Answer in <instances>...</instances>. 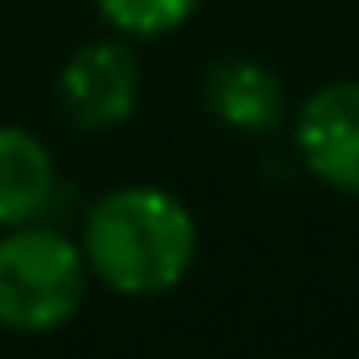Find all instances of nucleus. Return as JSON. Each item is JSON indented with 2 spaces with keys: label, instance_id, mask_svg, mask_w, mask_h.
I'll list each match as a JSON object with an SVG mask.
<instances>
[{
  "label": "nucleus",
  "instance_id": "f257e3e1",
  "mask_svg": "<svg viewBox=\"0 0 359 359\" xmlns=\"http://www.w3.org/2000/svg\"><path fill=\"white\" fill-rule=\"evenodd\" d=\"M78 245L87 255L91 282L123 300H159L191 278L201 223L168 187L123 182L87 205Z\"/></svg>",
  "mask_w": 359,
  "mask_h": 359
},
{
  "label": "nucleus",
  "instance_id": "f03ea898",
  "mask_svg": "<svg viewBox=\"0 0 359 359\" xmlns=\"http://www.w3.org/2000/svg\"><path fill=\"white\" fill-rule=\"evenodd\" d=\"M91 269L78 237L60 223H23L0 237V332L55 337L78 318Z\"/></svg>",
  "mask_w": 359,
  "mask_h": 359
},
{
  "label": "nucleus",
  "instance_id": "7ed1b4c3",
  "mask_svg": "<svg viewBox=\"0 0 359 359\" xmlns=\"http://www.w3.org/2000/svg\"><path fill=\"white\" fill-rule=\"evenodd\" d=\"M60 114L78 132H114L141 105V60L128 36H96L60 64Z\"/></svg>",
  "mask_w": 359,
  "mask_h": 359
},
{
  "label": "nucleus",
  "instance_id": "20e7f679",
  "mask_svg": "<svg viewBox=\"0 0 359 359\" xmlns=\"http://www.w3.org/2000/svg\"><path fill=\"white\" fill-rule=\"evenodd\" d=\"M291 150L318 187L359 201V78H332L291 109Z\"/></svg>",
  "mask_w": 359,
  "mask_h": 359
},
{
  "label": "nucleus",
  "instance_id": "39448f33",
  "mask_svg": "<svg viewBox=\"0 0 359 359\" xmlns=\"http://www.w3.org/2000/svg\"><path fill=\"white\" fill-rule=\"evenodd\" d=\"M201 105L219 128L237 137H273L291 114L282 78L255 55H223L219 64H210L201 82Z\"/></svg>",
  "mask_w": 359,
  "mask_h": 359
},
{
  "label": "nucleus",
  "instance_id": "423d86ee",
  "mask_svg": "<svg viewBox=\"0 0 359 359\" xmlns=\"http://www.w3.org/2000/svg\"><path fill=\"white\" fill-rule=\"evenodd\" d=\"M60 201L64 182L50 146L23 123H0V232L50 223Z\"/></svg>",
  "mask_w": 359,
  "mask_h": 359
},
{
  "label": "nucleus",
  "instance_id": "0eeeda50",
  "mask_svg": "<svg viewBox=\"0 0 359 359\" xmlns=\"http://www.w3.org/2000/svg\"><path fill=\"white\" fill-rule=\"evenodd\" d=\"M91 5L109 32L128 41H164L201 14L205 0H91Z\"/></svg>",
  "mask_w": 359,
  "mask_h": 359
}]
</instances>
